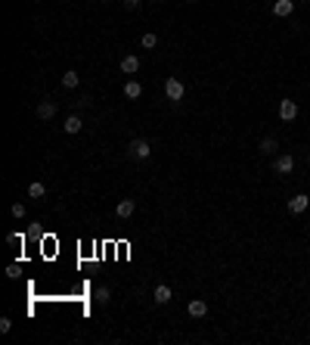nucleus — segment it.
Here are the masks:
<instances>
[{"mask_svg":"<svg viewBox=\"0 0 310 345\" xmlns=\"http://www.w3.org/2000/svg\"><path fill=\"white\" fill-rule=\"evenodd\" d=\"M279 119L282 122H295L298 119V103L295 100H282L279 103Z\"/></svg>","mask_w":310,"mask_h":345,"instance_id":"4","label":"nucleus"},{"mask_svg":"<svg viewBox=\"0 0 310 345\" xmlns=\"http://www.w3.org/2000/svg\"><path fill=\"white\" fill-rule=\"evenodd\" d=\"M93 299L99 302V305H109V302H112V289H109V286H96Z\"/></svg>","mask_w":310,"mask_h":345,"instance_id":"15","label":"nucleus"},{"mask_svg":"<svg viewBox=\"0 0 310 345\" xmlns=\"http://www.w3.org/2000/svg\"><path fill=\"white\" fill-rule=\"evenodd\" d=\"M295 3H298V0H295Z\"/></svg>","mask_w":310,"mask_h":345,"instance_id":"24","label":"nucleus"},{"mask_svg":"<svg viewBox=\"0 0 310 345\" xmlns=\"http://www.w3.org/2000/svg\"><path fill=\"white\" fill-rule=\"evenodd\" d=\"M140 72V60L137 56H124L121 60V75H137Z\"/></svg>","mask_w":310,"mask_h":345,"instance_id":"10","label":"nucleus"},{"mask_svg":"<svg viewBox=\"0 0 310 345\" xmlns=\"http://www.w3.org/2000/svg\"><path fill=\"white\" fill-rule=\"evenodd\" d=\"M128 153L130 159H137V162H146L149 156H152V146H149V140H130V146H128Z\"/></svg>","mask_w":310,"mask_h":345,"instance_id":"1","label":"nucleus"},{"mask_svg":"<svg viewBox=\"0 0 310 345\" xmlns=\"http://www.w3.org/2000/svg\"><path fill=\"white\" fill-rule=\"evenodd\" d=\"M10 212H13V218H16V221H22V218H25V215H28V208H25L22 203H16V205L10 208Z\"/></svg>","mask_w":310,"mask_h":345,"instance_id":"19","label":"nucleus"},{"mask_svg":"<svg viewBox=\"0 0 310 345\" xmlns=\"http://www.w3.org/2000/svg\"><path fill=\"white\" fill-rule=\"evenodd\" d=\"M121 3H124V6H130V10H133V6H140V3H143V0H121Z\"/></svg>","mask_w":310,"mask_h":345,"instance_id":"23","label":"nucleus"},{"mask_svg":"<svg viewBox=\"0 0 310 345\" xmlns=\"http://www.w3.org/2000/svg\"><path fill=\"white\" fill-rule=\"evenodd\" d=\"M186 314L189 317H205L208 314V302L205 299H192L189 305H186Z\"/></svg>","mask_w":310,"mask_h":345,"instance_id":"6","label":"nucleus"},{"mask_svg":"<svg viewBox=\"0 0 310 345\" xmlns=\"http://www.w3.org/2000/svg\"><path fill=\"white\" fill-rule=\"evenodd\" d=\"M6 243H10V246H22L25 237H22V233H6Z\"/></svg>","mask_w":310,"mask_h":345,"instance_id":"20","label":"nucleus"},{"mask_svg":"<svg viewBox=\"0 0 310 345\" xmlns=\"http://www.w3.org/2000/svg\"><path fill=\"white\" fill-rule=\"evenodd\" d=\"M13 330V321L10 317H0V333H10Z\"/></svg>","mask_w":310,"mask_h":345,"instance_id":"21","label":"nucleus"},{"mask_svg":"<svg viewBox=\"0 0 310 345\" xmlns=\"http://www.w3.org/2000/svg\"><path fill=\"white\" fill-rule=\"evenodd\" d=\"M28 196H31V199H44V196H47V187H44L40 181H35V183L28 187Z\"/></svg>","mask_w":310,"mask_h":345,"instance_id":"17","label":"nucleus"},{"mask_svg":"<svg viewBox=\"0 0 310 345\" xmlns=\"http://www.w3.org/2000/svg\"><path fill=\"white\" fill-rule=\"evenodd\" d=\"M273 171H276V174H292V171H295V159H292L289 153L276 156V162H273Z\"/></svg>","mask_w":310,"mask_h":345,"instance_id":"3","label":"nucleus"},{"mask_svg":"<svg viewBox=\"0 0 310 345\" xmlns=\"http://www.w3.org/2000/svg\"><path fill=\"white\" fill-rule=\"evenodd\" d=\"M65 134H78L81 128H84V122H81V115H69V119H65Z\"/></svg>","mask_w":310,"mask_h":345,"instance_id":"14","label":"nucleus"},{"mask_svg":"<svg viewBox=\"0 0 310 345\" xmlns=\"http://www.w3.org/2000/svg\"><path fill=\"white\" fill-rule=\"evenodd\" d=\"M124 97H128V100H140V97H143V84H140V81H128V84H124Z\"/></svg>","mask_w":310,"mask_h":345,"instance_id":"12","label":"nucleus"},{"mask_svg":"<svg viewBox=\"0 0 310 345\" xmlns=\"http://www.w3.org/2000/svg\"><path fill=\"white\" fill-rule=\"evenodd\" d=\"M155 44H158V38L152 35V31H146V35H143V38H140V47H143V50H152Z\"/></svg>","mask_w":310,"mask_h":345,"instance_id":"18","label":"nucleus"},{"mask_svg":"<svg viewBox=\"0 0 310 345\" xmlns=\"http://www.w3.org/2000/svg\"><path fill=\"white\" fill-rule=\"evenodd\" d=\"M133 208H137V205H133V199H121V203L115 205V215H118L121 221H124V218H130V215H133Z\"/></svg>","mask_w":310,"mask_h":345,"instance_id":"11","label":"nucleus"},{"mask_svg":"<svg viewBox=\"0 0 310 345\" xmlns=\"http://www.w3.org/2000/svg\"><path fill=\"white\" fill-rule=\"evenodd\" d=\"M257 149H261V153H264V156H273V153H276V149H279V143H276L273 137H264V140H261V146H257Z\"/></svg>","mask_w":310,"mask_h":345,"instance_id":"16","label":"nucleus"},{"mask_svg":"<svg viewBox=\"0 0 310 345\" xmlns=\"http://www.w3.org/2000/svg\"><path fill=\"white\" fill-rule=\"evenodd\" d=\"M6 277H10V280H16V277H19V264H10V267H6Z\"/></svg>","mask_w":310,"mask_h":345,"instance_id":"22","label":"nucleus"},{"mask_svg":"<svg viewBox=\"0 0 310 345\" xmlns=\"http://www.w3.org/2000/svg\"><path fill=\"white\" fill-rule=\"evenodd\" d=\"M78 84H81V75H78V72H72V69H69V72L62 75V87H65V90H74Z\"/></svg>","mask_w":310,"mask_h":345,"instance_id":"13","label":"nucleus"},{"mask_svg":"<svg viewBox=\"0 0 310 345\" xmlns=\"http://www.w3.org/2000/svg\"><path fill=\"white\" fill-rule=\"evenodd\" d=\"M292 13H295V0H276L273 3V16H279V19H286Z\"/></svg>","mask_w":310,"mask_h":345,"instance_id":"7","label":"nucleus"},{"mask_svg":"<svg viewBox=\"0 0 310 345\" xmlns=\"http://www.w3.org/2000/svg\"><path fill=\"white\" fill-rule=\"evenodd\" d=\"M307 205H310V196H304V193H298V196L289 199V212H292V215H304Z\"/></svg>","mask_w":310,"mask_h":345,"instance_id":"5","label":"nucleus"},{"mask_svg":"<svg viewBox=\"0 0 310 345\" xmlns=\"http://www.w3.org/2000/svg\"><path fill=\"white\" fill-rule=\"evenodd\" d=\"M53 115H56V103H50V100H40V103H37V119L50 122Z\"/></svg>","mask_w":310,"mask_h":345,"instance_id":"8","label":"nucleus"},{"mask_svg":"<svg viewBox=\"0 0 310 345\" xmlns=\"http://www.w3.org/2000/svg\"><path fill=\"white\" fill-rule=\"evenodd\" d=\"M164 94H167V100H171V103H180V100L186 97V87H183L180 78H167V81H164Z\"/></svg>","mask_w":310,"mask_h":345,"instance_id":"2","label":"nucleus"},{"mask_svg":"<svg viewBox=\"0 0 310 345\" xmlns=\"http://www.w3.org/2000/svg\"><path fill=\"white\" fill-rule=\"evenodd\" d=\"M152 299L158 302V305H167V302H171V299H174V292H171V286H164V283H162V286H155V292H152Z\"/></svg>","mask_w":310,"mask_h":345,"instance_id":"9","label":"nucleus"}]
</instances>
